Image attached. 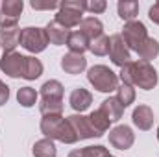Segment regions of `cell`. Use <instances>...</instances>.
I'll use <instances>...</instances> for the list:
<instances>
[{"instance_id": "2e32d148", "label": "cell", "mask_w": 159, "mask_h": 157, "mask_svg": "<svg viewBox=\"0 0 159 157\" xmlns=\"http://www.w3.org/2000/svg\"><path fill=\"white\" fill-rule=\"evenodd\" d=\"M80 30L85 37L89 41L96 39V37H100V35H104V26H102V22L96 19V17H85L81 22H80L78 26Z\"/></svg>"}, {"instance_id": "8fae6325", "label": "cell", "mask_w": 159, "mask_h": 157, "mask_svg": "<svg viewBox=\"0 0 159 157\" xmlns=\"http://www.w3.org/2000/svg\"><path fill=\"white\" fill-rule=\"evenodd\" d=\"M46 32V37H48V43L50 44H56V46H61V44H67L69 41V35H70V30H67L65 26H61L56 19L50 20L44 28Z\"/></svg>"}, {"instance_id": "603a6c76", "label": "cell", "mask_w": 159, "mask_h": 157, "mask_svg": "<svg viewBox=\"0 0 159 157\" xmlns=\"http://www.w3.org/2000/svg\"><path fill=\"white\" fill-rule=\"evenodd\" d=\"M89 122H91V126H93V129H94V133H96V137H102L107 129H109V120L106 118V115L100 111V109H96V111H93L91 115H89Z\"/></svg>"}, {"instance_id": "1f68e13d", "label": "cell", "mask_w": 159, "mask_h": 157, "mask_svg": "<svg viewBox=\"0 0 159 157\" xmlns=\"http://www.w3.org/2000/svg\"><path fill=\"white\" fill-rule=\"evenodd\" d=\"M30 6L34 7V9H56V7H59V4L57 2H41V0H32L30 2Z\"/></svg>"}, {"instance_id": "ba28073f", "label": "cell", "mask_w": 159, "mask_h": 157, "mask_svg": "<svg viewBox=\"0 0 159 157\" xmlns=\"http://www.w3.org/2000/svg\"><path fill=\"white\" fill-rule=\"evenodd\" d=\"M22 7V0H4L0 4V28H17Z\"/></svg>"}, {"instance_id": "d6986e66", "label": "cell", "mask_w": 159, "mask_h": 157, "mask_svg": "<svg viewBox=\"0 0 159 157\" xmlns=\"http://www.w3.org/2000/svg\"><path fill=\"white\" fill-rule=\"evenodd\" d=\"M63 85L57 79H48L41 87V98L43 100H63Z\"/></svg>"}, {"instance_id": "ffe728a7", "label": "cell", "mask_w": 159, "mask_h": 157, "mask_svg": "<svg viewBox=\"0 0 159 157\" xmlns=\"http://www.w3.org/2000/svg\"><path fill=\"white\" fill-rule=\"evenodd\" d=\"M137 54H139L141 61L150 63V59H156L159 56V43L156 39H152V37H148V39L137 48Z\"/></svg>"}, {"instance_id": "5b68a950", "label": "cell", "mask_w": 159, "mask_h": 157, "mask_svg": "<svg viewBox=\"0 0 159 157\" xmlns=\"http://www.w3.org/2000/svg\"><path fill=\"white\" fill-rule=\"evenodd\" d=\"M20 46L26 48L32 54H39L48 46V37L44 28H34L28 26L24 30H20Z\"/></svg>"}, {"instance_id": "7c38bea8", "label": "cell", "mask_w": 159, "mask_h": 157, "mask_svg": "<svg viewBox=\"0 0 159 157\" xmlns=\"http://www.w3.org/2000/svg\"><path fill=\"white\" fill-rule=\"evenodd\" d=\"M67 120L70 122V126H72V129H74L78 139H93V137H96V133H94V129H93V126H91V122H89L87 117H83V115H70Z\"/></svg>"}, {"instance_id": "83f0119b", "label": "cell", "mask_w": 159, "mask_h": 157, "mask_svg": "<svg viewBox=\"0 0 159 157\" xmlns=\"http://www.w3.org/2000/svg\"><path fill=\"white\" fill-rule=\"evenodd\" d=\"M39 109L43 117L46 115H61L63 113V100H43L41 98Z\"/></svg>"}, {"instance_id": "f1b7e54d", "label": "cell", "mask_w": 159, "mask_h": 157, "mask_svg": "<svg viewBox=\"0 0 159 157\" xmlns=\"http://www.w3.org/2000/svg\"><path fill=\"white\" fill-rule=\"evenodd\" d=\"M17 100L22 107H32L37 102V92L32 87H20L19 92H17Z\"/></svg>"}, {"instance_id": "6da1fadb", "label": "cell", "mask_w": 159, "mask_h": 157, "mask_svg": "<svg viewBox=\"0 0 159 157\" xmlns=\"http://www.w3.org/2000/svg\"><path fill=\"white\" fill-rule=\"evenodd\" d=\"M120 79L128 85H137L139 89L150 91L157 85V72L146 61H129L120 69Z\"/></svg>"}, {"instance_id": "7402d4cb", "label": "cell", "mask_w": 159, "mask_h": 157, "mask_svg": "<svg viewBox=\"0 0 159 157\" xmlns=\"http://www.w3.org/2000/svg\"><path fill=\"white\" fill-rule=\"evenodd\" d=\"M117 9H119V17L122 20H135L137 13H139V4L135 0H120L117 4Z\"/></svg>"}, {"instance_id": "5bb4252c", "label": "cell", "mask_w": 159, "mask_h": 157, "mask_svg": "<svg viewBox=\"0 0 159 157\" xmlns=\"http://www.w3.org/2000/svg\"><path fill=\"white\" fill-rule=\"evenodd\" d=\"M69 104H70V107H72L76 113H83V111L93 104V94H91L87 89L78 87V89H74V91L70 92Z\"/></svg>"}, {"instance_id": "4316f807", "label": "cell", "mask_w": 159, "mask_h": 157, "mask_svg": "<svg viewBox=\"0 0 159 157\" xmlns=\"http://www.w3.org/2000/svg\"><path fill=\"white\" fill-rule=\"evenodd\" d=\"M115 98L119 100L120 104H122V107L126 109L135 100V89L131 85H128V83H122V85H119V89H117V96Z\"/></svg>"}, {"instance_id": "7a4b0ae2", "label": "cell", "mask_w": 159, "mask_h": 157, "mask_svg": "<svg viewBox=\"0 0 159 157\" xmlns=\"http://www.w3.org/2000/svg\"><path fill=\"white\" fill-rule=\"evenodd\" d=\"M41 131L46 139L59 141V142H65V144H72V142L78 141L70 122L63 115H46V117H43Z\"/></svg>"}, {"instance_id": "3957f363", "label": "cell", "mask_w": 159, "mask_h": 157, "mask_svg": "<svg viewBox=\"0 0 159 157\" xmlns=\"http://www.w3.org/2000/svg\"><path fill=\"white\" fill-rule=\"evenodd\" d=\"M87 79L100 92H113V91L119 89V78H117V74L109 67H106V65H94V67H91L87 70Z\"/></svg>"}, {"instance_id": "4dcf8cb0", "label": "cell", "mask_w": 159, "mask_h": 157, "mask_svg": "<svg viewBox=\"0 0 159 157\" xmlns=\"http://www.w3.org/2000/svg\"><path fill=\"white\" fill-rule=\"evenodd\" d=\"M106 7H107V4H106V0H83V9L85 11H89V13H102V11H106Z\"/></svg>"}, {"instance_id": "e0dca14e", "label": "cell", "mask_w": 159, "mask_h": 157, "mask_svg": "<svg viewBox=\"0 0 159 157\" xmlns=\"http://www.w3.org/2000/svg\"><path fill=\"white\" fill-rule=\"evenodd\" d=\"M20 44V30L17 28H2L0 30V46L4 52H15V48Z\"/></svg>"}, {"instance_id": "d4e9b609", "label": "cell", "mask_w": 159, "mask_h": 157, "mask_svg": "<svg viewBox=\"0 0 159 157\" xmlns=\"http://www.w3.org/2000/svg\"><path fill=\"white\" fill-rule=\"evenodd\" d=\"M69 157H111V154L104 146H85L80 150H72Z\"/></svg>"}, {"instance_id": "e575fe53", "label": "cell", "mask_w": 159, "mask_h": 157, "mask_svg": "<svg viewBox=\"0 0 159 157\" xmlns=\"http://www.w3.org/2000/svg\"><path fill=\"white\" fill-rule=\"evenodd\" d=\"M157 141H159V128H157Z\"/></svg>"}, {"instance_id": "d6a6232c", "label": "cell", "mask_w": 159, "mask_h": 157, "mask_svg": "<svg viewBox=\"0 0 159 157\" xmlns=\"http://www.w3.org/2000/svg\"><path fill=\"white\" fill-rule=\"evenodd\" d=\"M9 100V87L0 79V105H4Z\"/></svg>"}, {"instance_id": "4fadbf2b", "label": "cell", "mask_w": 159, "mask_h": 157, "mask_svg": "<svg viewBox=\"0 0 159 157\" xmlns=\"http://www.w3.org/2000/svg\"><path fill=\"white\" fill-rule=\"evenodd\" d=\"M61 69L67 72V74H80L87 69V59L81 56V54H65L61 57Z\"/></svg>"}, {"instance_id": "ac0fdd59", "label": "cell", "mask_w": 159, "mask_h": 157, "mask_svg": "<svg viewBox=\"0 0 159 157\" xmlns=\"http://www.w3.org/2000/svg\"><path fill=\"white\" fill-rule=\"evenodd\" d=\"M98 109L106 115V118H107L109 122H117V120H120L122 115H124V107H122V104H120L117 98H107V100H104Z\"/></svg>"}, {"instance_id": "836d02e7", "label": "cell", "mask_w": 159, "mask_h": 157, "mask_svg": "<svg viewBox=\"0 0 159 157\" xmlns=\"http://www.w3.org/2000/svg\"><path fill=\"white\" fill-rule=\"evenodd\" d=\"M148 17L156 22V24H159V2H156L152 7H150V11H148Z\"/></svg>"}, {"instance_id": "44dd1931", "label": "cell", "mask_w": 159, "mask_h": 157, "mask_svg": "<svg viewBox=\"0 0 159 157\" xmlns=\"http://www.w3.org/2000/svg\"><path fill=\"white\" fill-rule=\"evenodd\" d=\"M89 43L91 41L87 39L81 32H70L69 41H67V46H69V50L72 54H81L83 56V52L89 50Z\"/></svg>"}, {"instance_id": "8992f818", "label": "cell", "mask_w": 159, "mask_h": 157, "mask_svg": "<svg viewBox=\"0 0 159 157\" xmlns=\"http://www.w3.org/2000/svg\"><path fill=\"white\" fill-rule=\"evenodd\" d=\"M26 59H28V56H22L19 52H4V56L0 59V69L9 78H24Z\"/></svg>"}, {"instance_id": "cb8c5ba5", "label": "cell", "mask_w": 159, "mask_h": 157, "mask_svg": "<svg viewBox=\"0 0 159 157\" xmlns=\"http://www.w3.org/2000/svg\"><path fill=\"white\" fill-rule=\"evenodd\" d=\"M57 150L52 139H41L34 144V157H56Z\"/></svg>"}, {"instance_id": "f546056e", "label": "cell", "mask_w": 159, "mask_h": 157, "mask_svg": "<svg viewBox=\"0 0 159 157\" xmlns=\"http://www.w3.org/2000/svg\"><path fill=\"white\" fill-rule=\"evenodd\" d=\"M41 74H43V63L35 57H28L24 69V79H37Z\"/></svg>"}, {"instance_id": "52a82bcc", "label": "cell", "mask_w": 159, "mask_h": 157, "mask_svg": "<svg viewBox=\"0 0 159 157\" xmlns=\"http://www.w3.org/2000/svg\"><path fill=\"white\" fill-rule=\"evenodd\" d=\"M120 35H122L124 43L128 44V48H129V50H135V52H137V48H139L144 41L148 39L146 26H144L143 22H139V20L126 22V26H124V30H122Z\"/></svg>"}, {"instance_id": "277c9868", "label": "cell", "mask_w": 159, "mask_h": 157, "mask_svg": "<svg viewBox=\"0 0 159 157\" xmlns=\"http://www.w3.org/2000/svg\"><path fill=\"white\" fill-rule=\"evenodd\" d=\"M83 0H67V2H61L59 7H57V15H56V20L65 26L67 30L80 26V22L83 20Z\"/></svg>"}, {"instance_id": "9c48e42d", "label": "cell", "mask_w": 159, "mask_h": 157, "mask_svg": "<svg viewBox=\"0 0 159 157\" xmlns=\"http://www.w3.org/2000/svg\"><path fill=\"white\" fill-rule=\"evenodd\" d=\"M133 142H135V135L128 126H117L109 131V144L117 150H129Z\"/></svg>"}, {"instance_id": "484cf974", "label": "cell", "mask_w": 159, "mask_h": 157, "mask_svg": "<svg viewBox=\"0 0 159 157\" xmlns=\"http://www.w3.org/2000/svg\"><path fill=\"white\" fill-rule=\"evenodd\" d=\"M109 48H111V37H107V35H100L89 43V50L94 56H106V54H109Z\"/></svg>"}, {"instance_id": "30bf717a", "label": "cell", "mask_w": 159, "mask_h": 157, "mask_svg": "<svg viewBox=\"0 0 159 157\" xmlns=\"http://www.w3.org/2000/svg\"><path fill=\"white\" fill-rule=\"evenodd\" d=\"M109 57H111L113 65H117V67H120V69H122L126 63H129V48H128V44L124 43V39H122L120 34L111 35Z\"/></svg>"}, {"instance_id": "9a60e30c", "label": "cell", "mask_w": 159, "mask_h": 157, "mask_svg": "<svg viewBox=\"0 0 159 157\" xmlns=\"http://www.w3.org/2000/svg\"><path fill=\"white\" fill-rule=\"evenodd\" d=\"M133 124L143 129V131H148L152 126H154V111L148 107V105H139L133 109V115H131Z\"/></svg>"}, {"instance_id": "d590c367", "label": "cell", "mask_w": 159, "mask_h": 157, "mask_svg": "<svg viewBox=\"0 0 159 157\" xmlns=\"http://www.w3.org/2000/svg\"><path fill=\"white\" fill-rule=\"evenodd\" d=\"M111 157H113V155H111Z\"/></svg>"}]
</instances>
